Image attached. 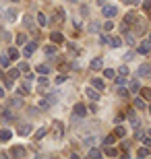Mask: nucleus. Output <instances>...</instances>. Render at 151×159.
<instances>
[{
    "mask_svg": "<svg viewBox=\"0 0 151 159\" xmlns=\"http://www.w3.org/2000/svg\"><path fill=\"white\" fill-rule=\"evenodd\" d=\"M48 83H50V81H48V77H40V79H37V85H40V93L48 87Z\"/></svg>",
    "mask_w": 151,
    "mask_h": 159,
    "instance_id": "obj_17",
    "label": "nucleus"
},
{
    "mask_svg": "<svg viewBox=\"0 0 151 159\" xmlns=\"http://www.w3.org/2000/svg\"><path fill=\"white\" fill-rule=\"evenodd\" d=\"M15 41H17V46H25V43H27V35H25V33H19V35L15 37Z\"/></svg>",
    "mask_w": 151,
    "mask_h": 159,
    "instance_id": "obj_20",
    "label": "nucleus"
},
{
    "mask_svg": "<svg viewBox=\"0 0 151 159\" xmlns=\"http://www.w3.org/2000/svg\"><path fill=\"white\" fill-rule=\"evenodd\" d=\"M35 48H37V43H35V41H27V43L23 46V56H25V58H31V56H33V52H35Z\"/></svg>",
    "mask_w": 151,
    "mask_h": 159,
    "instance_id": "obj_2",
    "label": "nucleus"
},
{
    "mask_svg": "<svg viewBox=\"0 0 151 159\" xmlns=\"http://www.w3.org/2000/svg\"><path fill=\"white\" fill-rule=\"evenodd\" d=\"M46 134H48V128H46V126H41V128L37 130V132H35V139L40 141V139H44V136H46Z\"/></svg>",
    "mask_w": 151,
    "mask_h": 159,
    "instance_id": "obj_28",
    "label": "nucleus"
},
{
    "mask_svg": "<svg viewBox=\"0 0 151 159\" xmlns=\"http://www.w3.org/2000/svg\"><path fill=\"white\" fill-rule=\"evenodd\" d=\"M104 77L106 79H114V77H116V70H112V68H104Z\"/></svg>",
    "mask_w": 151,
    "mask_h": 159,
    "instance_id": "obj_32",
    "label": "nucleus"
},
{
    "mask_svg": "<svg viewBox=\"0 0 151 159\" xmlns=\"http://www.w3.org/2000/svg\"><path fill=\"white\" fill-rule=\"evenodd\" d=\"M87 29L91 31V33H95V31H99V29H101V25H99V23H95V21H91V23H89V27H87Z\"/></svg>",
    "mask_w": 151,
    "mask_h": 159,
    "instance_id": "obj_30",
    "label": "nucleus"
},
{
    "mask_svg": "<svg viewBox=\"0 0 151 159\" xmlns=\"http://www.w3.org/2000/svg\"><path fill=\"white\" fill-rule=\"evenodd\" d=\"M97 4H99V6H104V0H97Z\"/></svg>",
    "mask_w": 151,
    "mask_h": 159,
    "instance_id": "obj_53",
    "label": "nucleus"
},
{
    "mask_svg": "<svg viewBox=\"0 0 151 159\" xmlns=\"http://www.w3.org/2000/svg\"><path fill=\"white\" fill-rule=\"evenodd\" d=\"M11 155H12V157H25L27 151H25V147H12L11 149Z\"/></svg>",
    "mask_w": 151,
    "mask_h": 159,
    "instance_id": "obj_9",
    "label": "nucleus"
},
{
    "mask_svg": "<svg viewBox=\"0 0 151 159\" xmlns=\"http://www.w3.org/2000/svg\"><path fill=\"white\" fill-rule=\"evenodd\" d=\"M137 75H139V77H151V66L149 64H141L139 68H137Z\"/></svg>",
    "mask_w": 151,
    "mask_h": 159,
    "instance_id": "obj_7",
    "label": "nucleus"
},
{
    "mask_svg": "<svg viewBox=\"0 0 151 159\" xmlns=\"http://www.w3.org/2000/svg\"><path fill=\"white\" fill-rule=\"evenodd\" d=\"M147 41H149V43H151V33H149V39H147Z\"/></svg>",
    "mask_w": 151,
    "mask_h": 159,
    "instance_id": "obj_55",
    "label": "nucleus"
},
{
    "mask_svg": "<svg viewBox=\"0 0 151 159\" xmlns=\"http://www.w3.org/2000/svg\"><path fill=\"white\" fill-rule=\"evenodd\" d=\"M4 95H6V89L2 87V85H0V99H2V97H4Z\"/></svg>",
    "mask_w": 151,
    "mask_h": 159,
    "instance_id": "obj_50",
    "label": "nucleus"
},
{
    "mask_svg": "<svg viewBox=\"0 0 151 159\" xmlns=\"http://www.w3.org/2000/svg\"><path fill=\"white\" fill-rule=\"evenodd\" d=\"M95 143H97V136H87V139H85V145H87V147H93Z\"/></svg>",
    "mask_w": 151,
    "mask_h": 159,
    "instance_id": "obj_34",
    "label": "nucleus"
},
{
    "mask_svg": "<svg viewBox=\"0 0 151 159\" xmlns=\"http://www.w3.org/2000/svg\"><path fill=\"white\" fill-rule=\"evenodd\" d=\"M17 17H19V12H17V8H15V6L6 8V21H8V23H15V21H17Z\"/></svg>",
    "mask_w": 151,
    "mask_h": 159,
    "instance_id": "obj_5",
    "label": "nucleus"
},
{
    "mask_svg": "<svg viewBox=\"0 0 151 159\" xmlns=\"http://www.w3.org/2000/svg\"><path fill=\"white\" fill-rule=\"evenodd\" d=\"M134 21H137V12H134V11H130V12L126 15V17H124V23H126V25H130V23H134Z\"/></svg>",
    "mask_w": 151,
    "mask_h": 159,
    "instance_id": "obj_16",
    "label": "nucleus"
},
{
    "mask_svg": "<svg viewBox=\"0 0 151 159\" xmlns=\"http://www.w3.org/2000/svg\"><path fill=\"white\" fill-rule=\"evenodd\" d=\"M19 136H27V134H31V124H23V126H19Z\"/></svg>",
    "mask_w": 151,
    "mask_h": 159,
    "instance_id": "obj_11",
    "label": "nucleus"
},
{
    "mask_svg": "<svg viewBox=\"0 0 151 159\" xmlns=\"http://www.w3.org/2000/svg\"><path fill=\"white\" fill-rule=\"evenodd\" d=\"M112 29H114V23H112L110 19H108V21L104 23V31H112Z\"/></svg>",
    "mask_w": 151,
    "mask_h": 159,
    "instance_id": "obj_41",
    "label": "nucleus"
},
{
    "mask_svg": "<svg viewBox=\"0 0 151 159\" xmlns=\"http://www.w3.org/2000/svg\"><path fill=\"white\" fill-rule=\"evenodd\" d=\"M116 139H118L116 134H108V136L104 139V145H114V143H116Z\"/></svg>",
    "mask_w": 151,
    "mask_h": 159,
    "instance_id": "obj_29",
    "label": "nucleus"
},
{
    "mask_svg": "<svg viewBox=\"0 0 151 159\" xmlns=\"http://www.w3.org/2000/svg\"><path fill=\"white\" fill-rule=\"evenodd\" d=\"M89 66H91V70H101V68H104V60L101 58H93Z\"/></svg>",
    "mask_w": 151,
    "mask_h": 159,
    "instance_id": "obj_10",
    "label": "nucleus"
},
{
    "mask_svg": "<svg viewBox=\"0 0 151 159\" xmlns=\"http://www.w3.org/2000/svg\"><path fill=\"white\" fill-rule=\"evenodd\" d=\"M116 93L120 95V97H126V95H128V89H124V87H122V85H120V87L116 89Z\"/></svg>",
    "mask_w": 151,
    "mask_h": 159,
    "instance_id": "obj_38",
    "label": "nucleus"
},
{
    "mask_svg": "<svg viewBox=\"0 0 151 159\" xmlns=\"http://www.w3.org/2000/svg\"><path fill=\"white\" fill-rule=\"evenodd\" d=\"M133 56H134V52H128L126 56H124V60H133Z\"/></svg>",
    "mask_w": 151,
    "mask_h": 159,
    "instance_id": "obj_52",
    "label": "nucleus"
},
{
    "mask_svg": "<svg viewBox=\"0 0 151 159\" xmlns=\"http://www.w3.org/2000/svg\"><path fill=\"white\" fill-rule=\"evenodd\" d=\"M37 23H40V27H46L48 19H46V15H44V12H37Z\"/></svg>",
    "mask_w": 151,
    "mask_h": 159,
    "instance_id": "obj_27",
    "label": "nucleus"
},
{
    "mask_svg": "<svg viewBox=\"0 0 151 159\" xmlns=\"http://www.w3.org/2000/svg\"><path fill=\"white\" fill-rule=\"evenodd\" d=\"M147 134H149V136H151V128H149V132H147Z\"/></svg>",
    "mask_w": 151,
    "mask_h": 159,
    "instance_id": "obj_56",
    "label": "nucleus"
},
{
    "mask_svg": "<svg viewBox=\"0 0 151 159\" xmlns=\"http://www.w3.org/2000/svg\"><path fill=\"white\" fill-rule=\"evenodd\" d=\"M19 72H29V64L27 62H21L19 64Z\"/></svg>",
    "mask_w": 151,
    "mask_h": 159,
    "instance_id": "obj_40",
    "label": "nucleus"
},
{
    "mask_svg": "<svg viewBox=\"0 0 151 159\" xmlns=\"http://www.w3.org/2000/svg\"><path fill=\"white\" fill-rule=\"evenodd\" d=\"M64 81H68V75H58V77L54 79V83H56V85H60V83H64Z\"/></svg>",
    "mask_w": 151,
    "mask_h": 159,
    "instance_id": "obj_35",
    "label": "nucleus"
},
{
    "mask_svg": "<svg viewBox=\"0 0 151 159\" xmlns=\"http://www.w3.org/2000/svg\"><path fill=\"white\" fill-rule=\"evenodd\" d=\"M124 35H126V37H124V39H126V41H128V43H133V41H134V37H133V35H130V33H128V31H126V33H124Z\"/></svg>",
    "mask_w": 151,
    "mask_h": 159,
    "instance_id": "obj_48",
    "label": "nucleus"
},
{
    "mask_svg": "<svg viewBox=\"0 0 151 159\" xmlns=\"http://www.w3.org/2000/svg\"><path fill=\"white\" fill-rule=\"evenodd\" d=\"M151 151H149V147H141V149H137V157H147Z\"/></svg>",
    "mask_w": 151,
    "mask_h": 159,
    "instance_id": "obj_24",
    "label": "nucleus"
},
{
    "mask_svg": "<svg viewBox=\"0 0 151 159\" xmlns=\"http://www.w3.org/2000/svg\"><path fill=\"white\" fill-rule=\"evenodd\" d=\"M108 46H112V48H120L122 46V37H110V43Z\"/></svg>",
    "mask_w": 151,
    "mask_h": 159,
    "instance_id": "obj_21",
    "label": "nucleus"
},
{
    "mask_svg": "<svg viewBox=\"0 0 151 159\" xmlns=\"http://www.w3.org/2000/svg\"><path fill=\"white\" fill-rule=\"evenodd\" d=\"M0 66L2 68H8L11 66V56L8 54H0Z\"/></svg>",
    "mask_w": 151,
    "mask_h": 159,
    "instance_id": "obj_12",
    "label": "nucleus"
},
{
    "mask_svg": "<svg viewBox=\"0 0 151 159\" xmlns=\"http://www.w3.org/2000/svg\"><path fill=\"white\" fill-rule=\"evenodd\" d=\"M17 91H19V95H29L31 93V85H29V81H23L21 85L17 87Z\"/></svg>",
    "mask_w": 151,
    "mask_h": 159,
    "instance_id": "obj_6",
    "label": "nucleus"
},
{
    "mask_svg": "<svg viewBox=\"0 0 151 159\" xmlns=\"http://www.w3.org/2000/svg\"><path fill=\"white\" fill-rule=\"evenodd\" d=\"M87 155H89V157H99L101 153H99L97 149H89V151H87Z\"/></svg>",
    "mask_w": 151,
    "mask_h": 159,
    "instance_id": "obj_43",
    "label": "nucleus"
},
{
    "mask_svg": "<svg viewBox=\"0 0 151 159\" xmlns=\"http://www.w3.org/2000/svg\"><path fill=\"white\" fill-rule=\"evenodd\" d=\"M85 95H87L91 101H99V91L95 87H85Z\"/></svg>",
    "mask_w": 151,
    "mask_h": 159,
    "instance_id": "obj_4",
    "label": "nucleus"
},
{
    "mask_svg": "<svg viewBox=\"0 0 151 159\" xmlns=\"http://www.w3.org/2000/svg\"><path fill=\"white\" fill-rule=\"evenodd\" d=\"M134 107L137 110H145V99L143 97H134Z\"/></svg>",
    "mask_w": 151,
    "mask_h": 159,
    "instance_id": "obj_22",
    "label": "nucleus"
},
{
    "mask_svg": "<svg viewBox=\"0 0 151 159\" xmlns=\"http://www.w3.org/2000/svg\"><path fill=\"white\" fill-rule=\"evenodd\" d=\"M128 91H130V93H137V91H141L139 81H130V85H128Z\"/></svg>",
    "mask_w": 151,
    "mask_h": 159,
    "instance_id": "obj_18",
    "label": "nucleus"
},
{
    "mask_svg": "<svg viewBox=\"0 0 151 159\" xmlns=\"http://www.w3.org/2000/svg\"><path fill=\"white\" fill-rule=\"evenodd\" d=\"M101 12H104L106 19H114L118 15V8L114 4H104V6H101Z\"/></svg>",
    "mask_w": 151,
    "mask_h": 159,
    "instance_id": "obj_1",
    "label": "nucleus"
},
{
    "mask_svg": "<svg viewBox=\"0 0 151 159\" xmlns=\"http://www.w3.org/2000/svg\"><path fill=\"white\" fill-rule=\"evenodd\" d=\"M50 39H52V43H62V41H64V37H62V33H60V31H52Z\"/></svg>",
    "mask_w": 151,
    "mask_h": 159,
    "instance_id": "obj_13",
    "label": "nucleus"
},
{
    "mask_svg": "<svg viewBox=\"0 0 151 159\" xmlns=\"http://www.w3.org/2000/svg\"><path fill=\"white\" fill-rule=\"evenodd\" d=\"M23 23L27 25V29H33V27H35V23H33V19H31L29 15H25V17H23Z\"/></svg>",
    "mask_w": 151,
    "mask_h": 159,
    "instance_id": "obj_23",
    "label": "nucleus"
},
{
    "mask_svg": "<svg viewBox=\"0 0 151 159\" xmlns=\"http://www.w3.org/2000/svg\"><path fill=\"white\" fill-rule=\"evenodd\" d=\"M87 110H89V112H91V114H97V106H95V103H93L91 107H87Z\"/></svg>",
    "mask_w": 151,
    "mask_h": 159,
    "instance_id": "obj_49",
    "label": "nucleus"
},
{
    "mask_svg": "<svg viewBox=\"0 0 151 159\" xmlns=\"http://www.w3.org/2000/svg\"><path fill=\"white\" fill-rule=\"evenodd\" d=\"M114 134H116V136H120V139H122V136H126V128H124V126H116V130H114Z\"/></svg>",
    "mask_w": 151,
    "mask_h": 159,
    "instance_id": "obj_31",
    "label": "nucleus"
},
{
    "mask_svg": "<svg viewBox=\"0 0 151 159\" xmlns=\"http://www.w3.org/2000/svg\"><path fill=\"white\" fill-rule=\"evenodd\" d=\"M99 43H104V46H108V43H110V37L101 33V35H99Z\"/></svg>",
    "mask_w": 151,
    "mask_h": 159,
    "instance_id": "obj_42",
    "label": "nucleus"
},
{
    "mask_svg": "<svg viewBox=\"0 0 151 159\" xmlns=\"http://www.w3.org/2000/svg\"><path fill=\"white\" fill-rule=\"evenodd\" d=\"M114 79H116V87H120V85L126 83V77H122V75H118V77H114Z\"/></svg>",
    "mask_w": 151,
    "mask_h": 159,
    "instance_id": "obj_39",
    "label": "nucleus"
},
{
    "mask_svg": "<svg viewBox=\"0 0 151 159\" xmlns=\"http://www.w3.org/2000/svg\"><path fill=\"white\" fill-rule=\"evenodd\" d=\"M44 52H46V56H54V54H56V46H46Z\"/></svg>",
    "mask_w": 151,
    "mask_h": 159,
    "instance_id": "obj_33",
    "label": "nucleus"
},
{
    "mask_svg": "<svg viewBox=\"0 0 151 159\" xmlns=\"http://www.w3.org/2000/svg\"><path fill=\"white\" fill-rule=\"evenodd\" d=\"M104 153H106V155H110V157H116V155H118V151H116L114 147H112V145H106Z\"/></svg>",
    "mask_w": 151,
    "mask_h": 159,
    "instance_id": "obj_19",
    "label": "nucleus"
},
{
    "mask_svg": "<svg viewBox=\"0 0 151 159\" xmlns=\"http://www.w3.org/2000/svg\"><path fill=\"white\" fill-rule=\"evenodd\" d=\"M122 2H126V4H139V0H122Z\"/></svg>",
    "mask_w": 151,
    "mask_h": 159,
    "instance_id": "obj_51",
    "label": "nucleus"
},
{
    "mask_svg": "<svg viewBox=\"0 0 151 159\" xmlns=\"http://www.w3.org/2000/svg\"><path fill=\"white\" fill-rule=\"evenodd\" d=\"M8 106H12V107H15V106H21V99H11V101H8Z\"/></svg>",
    "mask_w": 151,
    "mask_h": 159,
    "instance_id": "obj_47",
    "label": "nucleus"
},
{
    "mask_svg": "<svg viewBox=\"0 0 151 159\" xmlns=\"http://www.w3.org/2000/svg\"><path fill=\"white\" fill-rule=\"evenodd\" d=\"M149 50H151V43H149V41H143V43H139V46H137V54H143V56H145V54H149Z\"/></svg>",
    "mask_w": 151,
    "mask_h": 159,
    "instance_id": "obj_8",
    "label": "nucleus"
},
{
    "mask_svg": "<svg viewBox=\"0 0 151 159\" xmlns=\"http://www.w3.org/2000/svg\"><path fill=\"white\" fill-rule=\"evenodd\" d=\"M118 75L126 77V75H128V66H120V68H118Z\"/></svg>",
    "mask_w": 151,
    "mask_h": 159,
    "instance_id": "obj_44",
    "label": "nucleus"
},
{
    "mask_svg": "<svg viewBox=\"0 0 151 159\" xmlns=\"http://www.w3.org/2000/svg\"><path fill=\"white\" fill-rule=\"evenodd\" d=\"M141 93H143V97H147V99H151V89H143Z\"/></svg>",
    "mask_w": 151,
    "mask_h": 159,
    "instance_id": "obj_46",
    "label": "nucleus"
},
{
    "mask_svg": "<svg viewBox=\"0 0 151 159\" xmlns=\"http://www.w3.org/2000/svg\"><path fill=\"white\" fill-rule=\"evenodd\" d=\"M149 114H151V107H149Z\"/></svg>",
    "mask_w": 151,
    "mask_h": 159,
    "instance_id": "obj_57",
    "label": "nucleus"
},
{
    "mask_svg": "<svg viewBox=\"0 0 151 159\" xmlns=\"http://www.w3.org/2000/svg\"><path fill=\"white\" fill-rule=\"evenodd\" d=\"M40 107H44V110L50 107V101H48V99H40Z\"/></svg>",
    "mask_w": 151,
    "mask_h": 159,
    "instance_id": "obj_45",
    "label": "nucleus"
},
{
    "mask_svg": "<svg viewBox=\"0 0 151 159\" xmlns=\"http://www.w3.org/2000/svg\"><path fill=\"white\" fill-rule=\"evenodd\" d=\"M12 139V132L8 128H4V130H0V141H11Z\"/></svg>",
    "mask_w": 151,
    "mask_h": 159,
    "instance_id": "obj_14",
    "label": "nucleus"
},
{
    "mask_svg": "<svg viewBox=\"0 0 151 159\" xmlns=\"http://www.w3.org/2000/svg\"><path fill=\"white\" fill-rule=\"evenodd\" d=\"M73 114H75L77 118H85V116H87V107L83 106V103H75V107H73Z\"/></svg>",
    "mask_w": 151,
    "mask_h": 159,
    "instance_id": "obj_3",
    "label": "nucleus"
},
{
    "mask_svg": "<svg viewBox=\"0 0 151 159\" xmlns=\"http://www.w3.org/2000/svg\"><path fill=\"white\" fill-rule=\"evenodd\" d=\"M17 77H19V68H12V70H8V79H11V81H15Z\"/></svg>",
    "mask_w": 151,
    "mask_h": 159,
    "instance_id": "obj_37",
    "label": "nucleus"
},
{
    "mask_svg": "<svg viewBox=\"0 0 151 159\" xmlns=\"http://www.w3.org/2000/svg\"><path fill=\"white\" fill-rule=\"evenodd\" d=\"M6 54H8V56H11L12 60H17V58H19V50H15V48H11V50H8Z\"/></svg>",
    "mask_w": 151,
    "mask_h": 159,
    "instance_id": "obj_36",
    "label": "nucleus"
},
{
    "mask_svg": "<svg viewBox=\"0 0 151 159\" xmlns=\"http://www.w3.org/2000/svg\"><path fill=\"white\" fill-rule=\"evenodd\" d=\"M35 70L40 72V75H48V72H50V66H48V64H37Z\"/></svg>",
    "mask_w": 151,
    "mask_h": 159,
    "instance_id": "obj_25",
    "label": "nucleus"
},
{
    "mask_svg": "<svg viewBox=\"0 0 151 159\" xmlns=\"http://www.w3.org/2000/svg\"><path fill=\"white\" fill-rule=\"evenodd\" d=\"M91 87H95L97 91H104L106 85H104V81H101V79H93V81H91Z\"/></svg>",
    "mask_w": 151,
    "mask_h": 159,
    "instance_id": "obj_15",
    "label": "nucleus"
},
{
    "mask_svg": "<svg viewBox=\"0 0 151 159\" xmlns=\"http://www.w3.org/2000/svg\"><path fill=\"white\" fill-rule=\"evenodd\" d=\"M139 141L143 143L145 147H149V149H151V136H149V134H141V139H139Z\"/></svg>",
    "mask_w": 151,
    "mask_h": 159,
    "instance_id": "obj_26",
    "label": "nucleus"
},
{
    "mask_svg": "<svg viewBox=\"0 0 151 159\" xmlns=\"http://www.w3.org/2000/svg\"><path fill=\"white\" fill-rule=\"evenodd\" d=\"M11 2H12V4H17V2H19V0H11Z\"/></svg>",
    "mask_w": 151,
    "mask_h": 159,
    "instance_id": "obj_54",
    "label": "nucleus"
}]
</instances>
